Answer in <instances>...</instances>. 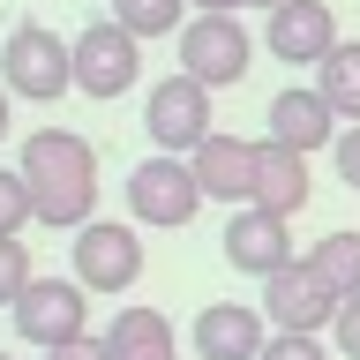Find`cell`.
<instances>
[{"instance_id": "cell-22", "label": "cell", "mask_w": 360, "mask_h": 360, "mask_svg": "<svg viewBox=\"0 0 360 360\" xmlns=\"http://www.w3.org/2000/svg\"><path fill=\"white\" fill-rule=\"evenodd\" d=\"M255 360H323V338H285V330H270V345Z\"/></svg>"}, {"instance_id": "cell-14", "label": "cell", "mask_w": 360, "mask_h": 360, "mask_svg": "<svg viewBox=\"0 0 360 360\" xmlns=\"http://www.w3.org/2000/svg\"><path fill=\"white\" fill-rule=\"evenodd\" d=\"M188 173H195L202 202H240V210H248V188H255V143H240V135H210V143L188 158Z\"/></svg>"}, {"instance_id": "cell-4", "label": "cell", "mask_w": 360, "mask_h": 360, "mask_svg": "<svg viewBox=\"0 0 360 360\" xmlns=\"http://www.w3.org/2000/svg\"><path fill=\"white\" fill-rule=\"evenodd\" d=\"M8 315H15L22 345H38V353H60V345L90 338V300H83L75 278H30V292H22Z\"/></svg>"}, {"instance_id": "cell-16", "label": "cell", "mask_w": 360, "mask_h": 360, "mask_svg": "<svg viewBox=\"0 0 360 360\" xmlns=\"http://www.w3.org/2000/svg\"><path fill=\"white\" fill-rule=\"evenodd\" d=\"M105 353L112 360H173V323L158 308H120L105 330Z\"/></svg>"}, {"instance_id": "cell-15", "label": "cell", "mask_w": 360, "mask_h": 360, "mask_svg": "<svg viewBox=\"0 0 360 360\" xmlns=\"http://www.w3.org/2000/svg\"><path fill=\"white\" fill-rule=\"evenodd\" d=\"M308 158L278 150V143H255V188H248V202L255 210H270V218H292L300 202H308Z\"/></svg>"}, {"instance_id": "cell-18", "label": "cell", "mask_w": 360, "mask_h": 360, "mask_svg": "<svg viewBox=\"0 0 360 360\" xmlns=\"http://www.w3.org/2000/svg\"><path fill=\"white\" fill-rule=\"evenodd\" d=\"M308 270L338 292V300H353L360 292V233H323V240L308 248Z\"/></svg>"}, {"instance_id": "cell-7", "label": "cell", "mask_w": 360, "mask_h": 360, "mask_svg": "<svg viewBox=\"0 0 360 360\" xmlns=\"http://www.w3.org/2000/svg\"><path fill=\"white\" fill-rule=\"evenodd\" d=\"M68 255H75V285L83 292H128L143 278V233L135 225H112V218H90L68 240Z\"/></svg>"}, {"instance_id": "cell-11", "label": "cell", "mask_w": 360, "mask_h": 360, "mask_svg": "<svg viewBox=\"0 0 360 360\" xmlns=\"http://www.w3.org/2000/svg\"><path fill=\"white\" fill-rule=\"evenodd\" d=\"M225 263L248 270V278H278L285 263H300L292 255V218H270V210H233L225 218Z\"/></svg>"}, {"instance_id": "cell-10", "label": "cell", "mask_w": 360, "mask_h": 360, "mask_svg": "<svg viewBox=\"0 0 360 360\" xmlns=\"http://www.w3.org/2000/svg\"><path fill=\"white\" fill-rule=\"evenodd\" d=\"M263 45H270V60H285V68H323L338 53V15L323 0H285V8L263 15Z\"/></svg>"}, {"instance_id": "cell-26", "label": "cell", "mask_w": 360, "mask_h": 360, "mask_svg": "<svg viewBox=\"0 0 360 360\" xmlns=\"http://www.w3.org/2000/svg\"><path fill=\"white\" fill-rule=\"evenodd\" d=\"M188 15H240L233 0H188Z\"/></svg>"}, {"instance_id": "cell-12", "label": "cell", "mask_w": 360, "mask_h": 360, "mask_svg": "<svg viewBox=\"0 0 360 360\" xmlns=\"http://www.w3.org/2000/svg\"><path fill=\"white\" fill-rule=\"evenodd\" d=\"M263 143L308 158V150H323V143H338V112L315 98V83H285L270 98V112H263Z\"/></svg>"}, {"instance_id": "cell-28", "label": "cell", "mask_w": 360, "mask_h": 360, "mask_svg": "<svg viewBox=\"0 0 360 360\" xmlns=\"http://www.w3.org/2000/svg\"><path fill=\"white\" fill-rule=\"evenodd\" d=\"M0 135H8V90H0Z\"/></svg>"}, {"instance_id": "cell-13", "label": "cell", "mask_w": 360, "mask_h": 360, "mask_svg": "<svg viewBox=\"0 0 360 360\" xmlns=\"http://www.w3.org/2000/svg\"><path fill=\"white\" fill-rule=\"evenodd\" d=\"M270 338H263V308L248 300H210L195 315V360H255Z\"/></svg>"}, {"instance_id": "cell-17", "label": "cell", "mask_w": 360, "mask_h": 360, "mask_svg": "<svg viewBox=\"0 0 360 360\" xmlns=\"http://www.w3.org/2000/svg\"><path fill=\"white\" fill-rule=\"evenodd\" d=\"M315 98H323L338 120H353V128H360V45L338 38V53L315 68Z\"/></svg>"}, {"instance_id": "cell-21", "label": "cell", "mask_w": 360, "mask_h": 360, "mask_svg": "<svg viewBox=\"0 0 360 360\" xmlns=\"http://www.w3.org/2000/svg\"><path fill=\"white\" fill-rule=\"evenodd\" d=\"M30 292V248L22 240H0V308H15Z\"/></svg>"}, {"instance_id": "cell-6", "label": "cell", "mask_w": 360, "mask_h": 360, "mask_svg": "<svg viewBox=\"0 0 360 360\" xmlns=\"http://www.w3.org/2000/svg\"><path fill=\"white\" fill-rule=\"evenodd\" d=\"M248 30L240 15H188L180 22V75L202 90H225V83H240L248 75Z\"/></svg>"}, {"instance_id": "cell-29", "label": "cell", "mask_w": 360, "mask_h": 360, "mask_svg": "<svg viewBox=\"0 0 360 360\" xmlns=\"http://www.w3.org/2000/svg\"><path fill=\"white\" fill-rule=\"evenodd\" d=\"M0 360H8V353H0Z\"/></svg>"}, {"instance_id": "cell-27", "label": "cell", "mask_w": 360, "mask_h": 360, "mask_svg": "<svg viewBox=\"0 0 360 360\" xmlns=\"http://www.w3.org/2000/svg\"><path fill=\"white\" fill-rule=\"evenodd\" d=\"M233 8H285V0H233Z\"/></svg>"}, {"instance_id": "cell-24", "label": "cell", "mask_w": 360, "mask_h": 360, "mask_svg": "<svg viewBox=\"0 0 360 360\" xmlns=\"http://www.w3.org/2000/svg\"><path fill=\"white\" fill-rule=\"evenodd\" d=\"M330 158H338V180H345V188H360V128H338Z\"/></svg>"}, {"instance_id": "cell-1", "label": "cell", "mask_w": 360, "mask_h": 360, "mask_svg": "<svg viewBox=\"0 0 360 360\" xmlns=\"http://www.w3.org/2000/svg\"><path fill=\"white\" fill-rule=\"evenodd\" d=\"M22 188H30V218L53 233H83L98 210V150L75 128H30L22 135Z\"/></svg>"}, {"instance_id": "cell-23", "label": "cell", "mask_w": 360, "mask_h": 360, "mask_svg": "<svg viewBox=\"0 0 360 360\" xmlns=\"http://www.w3.org/2000/svg\"><path fill=\"white\" fill-rule=\"evenodd\" d=\"M330 338H338V353H345V360H360V292H353V300H338Z\"/></svg>"}, {"instance_id": "cell-20", "label": "cell", "mask_w": 360, "mask_h": 360, "mask_svg": "<svg viewBox=\"0 0 360 360\" xmlns=\"http://www.w3.org/2000/svg\"><path fill=\"white\" fill-rule=\"evenodd\" d=\"M22 225H30V188L15 165H0V240H15Z\"/></svg>"}, {"instance_id": "cell-2", "label": "cell", "mask_w": 360, "mask_h": 360, "mask_svg": "<svg viewBox=\"0 0 360 360\" xmlns=\"http://www.w3.org/2000/svg\"><path fill=\"white\" fill-rule=\"evenodd\" d=\"M0 90L22 98V105H53L75 90V60H68V38H53L45 22H15L8 45H0Z\"/></svg>"}, {"instance_id": "cell-25", "label": "cell", "mask_w": 360, "mask_h": 360, "mask_svg": "<svg viewBox=\"0 0 360 360\" xmlns=\"http://www.w3.org/2000/svg\"><path fill=\"white\" fill-rule=\"evenodd\" d=\"M45 360H112V353H105V338H75V345H60V353H45Z\"/></svg>"}, {"instance_id": "cell-8", "label": "cell", "mask_w": 360, "mask_h": 360, "mask_svg": "<svg viewBox=\"0 0 360 360\" xmlns=\"http://www.w3.org/2000/svg\"><path fill=\"white\" fill-rule=\"evenodd\" d=\"M128 210H135V225H158V233H173V225H188L202 210V188H195V173H188V158H143L128 173Z\"/></svg>"}, {"instance_id": "cell-19", "label": "cell", "mask_w": 360, "mask_h": 360, "mask_svg": "<svg viewBox=\"0 0 360 360\" xmlns=\"http://www.w3.org/2000/svg\"><path fill=\"white\" fill-rule=\"evenodd\" d=\"M112 22H120L135 45H150V38H180V22H188V0H112Z\"/></svg>"}, {"instance_id": "cell-5", "label": "cell", "mask_w": 360, "mask_h": 360, "mask_svg": "<svg viewBox=\"0 0 360 360\" xmlns=\"http://www.w3.org/2000/svg\"><path fill=\"white\" fill-rule=\"evenodd\" d=\"M143 128H150V143L165 158H195L202 143H210V90L188 83V75H165V83H150V98H143Z\"/></svg>"}, {"instance_id": "cell-3", "label": "cell", "mask_w": 360, "mask_h": 360, "mask_svg": "<svg viewBox=\"0 0 360 360\" xmlns=\"http://www.w3.org/2000/svg\"><path fill=\"white\" fill-rule=\"evenodd\" d=\"M68 60H75V90H83V98H120V90H135V75H143V45L105 15V22H83V30L68 38Z\"/></svg>"}, {"instance_id": "cell-9", "label": "cell", "mask_w": 360, "mask_h": 360, "mask_svg": "<svg viewBox=\"0 0 360 360\" xmlns=\"http://www.w3.org/2000/svg\"><path fill=\"white\" fill-rule=\"evenodd\" d=\"M263 323H270V330H285V338H315V330H330V323H338V292L308 270V255L285 263L278 278H263Z\"/></svg>"}]
</instances>
